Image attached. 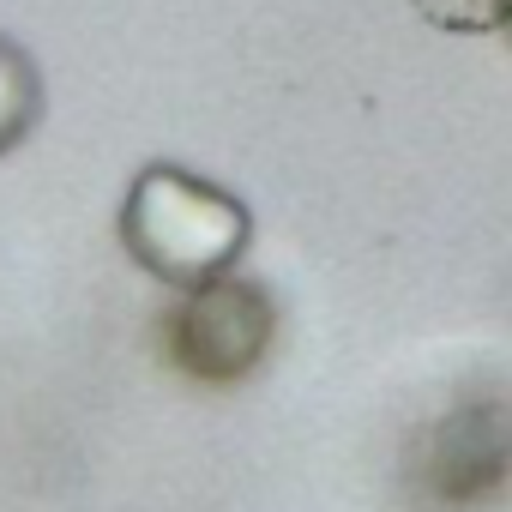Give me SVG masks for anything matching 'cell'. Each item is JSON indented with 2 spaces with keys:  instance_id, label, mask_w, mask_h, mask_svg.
<instances>
[{
  "instance_id": "obj_1",
  "label": "cell",
  "mask_w": 512,
  "mask_h": 512,
  "mask_svg": "<svg viewBox=\"0 0 512 512\" xmlns=\"http://www.w3.org/2000/svg\"><path fill=\"white\" fill-rule=\"evenodd\" d=\"M410 512H494L512 500V386L470 374L398 446Z\"/></svg>"
},
{
  "instance_id": "obj_2",
  "label": "cell",
  "mask_w": 512,
  "mask_h": 512,
  "mask_svg": "<svg viewBox=\"0 0 512 512\" xmlns=\"http://www.w3.org/2000/svg\"><path fill=\"white\" fill-rule=\"evenodd\" d=\"M115 229H121L127 260L145 278H157L169 290H199V284L235 272V260L253 241V211L229 187H217L181 163H145L121 199Z\"/></svg>"
},
{
  "instance_id": "obj_3",
  "label": "cell",
  "mask_w": 512,
  "mask_h": 512,
  "mask_svg": "<svg viewBox=\"0 0 512 512\" xmlns=\"http://www.w3.org/2000/svg\"><path fill=\"white\" fill-rule=\"evenodd\" d=\"M278 338V302L253 278H211L199 290H175V308L163 314V350L169 362L199 386H235L266 362Z\"/></svg>"
},
{
  "instance_id": "obj_4",
  "label": "cell",
  "mask_w": 512,
  "mask_h": 512,
  "mask_svg": "<svg viewBox=\"0 0 512 512\" xmlns=\"http://www.w3.org/2000/svg\"><path fill=\"white\" fill-rule=\"evenodd\" d=\"M43 121V73L37 55L13 37H0V157L19 151Z\"/></svg>"
},
{
  "instance_id": "obj_5",
  "label": "cell",
  "mask_w": 512,
  "mask_h": 512,
  "mask_svg": "<svg viewBox=\"0 0 512 512\" xmlns=\"http://www.w3.org/2000/svg\"><path fill=\"white\" fill-rule=\"evenodd\" d=\"M410 7L434 31H458V37H488L512 25V0H410Z\"/></svg>"
},
{
  "instance_id": "obj_6",
  "label": "cell",
  "mask_w": 512,
  "mask_h": 512,
  "mask_svg": "<svg viewBox=\"0 0 512 512\" xmlns=\"http://www.w3.org/2000/svg\"><path fill=\"white\" fill-rule=\"evenodd\" d=\"M506 37H512V25H506Z\"/></svg>"
}]
</instances>
